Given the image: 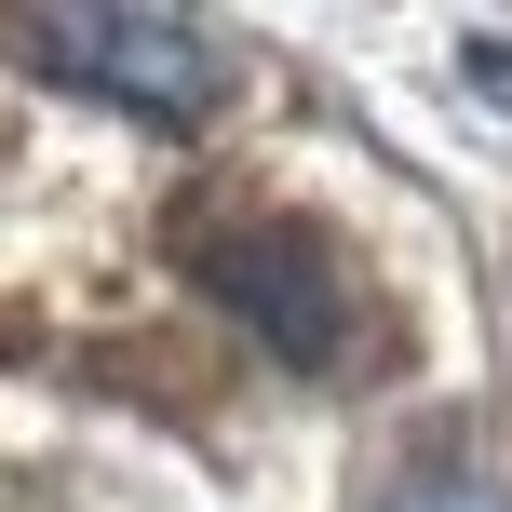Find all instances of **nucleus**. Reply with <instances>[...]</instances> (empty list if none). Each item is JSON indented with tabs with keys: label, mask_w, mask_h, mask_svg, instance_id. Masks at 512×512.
I'll list each match as a JSON object with an SVG mask.
<instances>
[{
	"label": "nucleus",
	"mask_w": 512,
	"mask_h": 512,
	"mask_svg": "<svg viewBox=\"0 0 512 512\" xmlns=\"http://www.w3.org/2000/svg\"><path fill=\"white\" fill-rule=\"evenodd\" d=\"M203 283L270 337L283 364H337V351H351V297H337V256L310 230H216L203 243Z\"/></svg>",
	"instance_id": "nucleus-2"
},
{
	"label": "nucleus",
	"mask_w": 512,
	"mask_h": 512,
	"mask_svg": "<svg viewBox=\"0 0 512 512\" xmlns=\"http://www.w3.org/2000/svg\"><path fill=\"white\" fill-rule=\"evenodd\" d=\"M378 512H512V499L486 486V472H418V486H391Z\"/></svg>",
	"instance_id": "nucleus-3"
},
{
	"label": "nucleus",
	"mask_w": 512,
	"mask_h": 512,
	"mask_svg": "<svg viewBox=\"0 0 512 512\" xmlns=\"http://www.w3.org/2000/svg\"><path fill=\"white\" fill-rule=\"evenodd\" d=\"M14 41L41 54L54 81H81V95L135 108V122H203L216 95H230V68H216V41L189 14H135V0H81V14H14Z\"/></svg>",
	"instance_id": "nucleus-1"
}]
</instances>
